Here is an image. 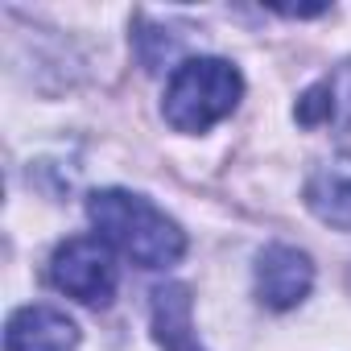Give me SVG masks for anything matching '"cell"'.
<instances>
[{
	"mask_svg": "<svg viewBox=\"0 0 351 351\" xmlns=\"http://www.w3.org/2000/svg\"><path fill=\"white\" fill-rule=\"evenodd\" d=\"M87 215L108 248L128 256L141 269H169L186 252V232L161 207L132 191H95L87 199Z\"/></svg>",
	"mask_w": 351,
	"mask_h": 351,
	"instance_id": "obj_1",
	"label": "cell"
},
{
	"mask_svg": "<svg viewBox=\"0 0 351 351\" xmlns=\"http://www.w3.org/2000/svg\"><path fill=\"white\" fill-rule=\"evenodd\" d=\"M79 326L54 306H21L5 326V351H75Z\"/></svg>",
	"mask_w": 351,
	"mask_h": 351,
	"instance_id": "obj_6",
	"label": "cell"
},
{
	"mask_svg": "<svg viewBox=\"0 0 351 351\" xmlns=\"http://www.w3.org/2000/svg\"><path fill=\"white\" fill-rule=\"evenodd\" d=\"M244 75L228 58H186L165 83L161 116L178 132H207L240 108Z\"/></svg>",
	"mask_w": 351,
	"mask_h": 351,
	"instance_id": "obj_2",
	"label": "cell"
},
{
	"mask_svg": "<svg viewBox=\"0 0 351 351\" xmlns=\"http://www.w3.org/2000/svg\"><path fill=\"white\" fill-rule=\"evenodd\" d=\"M306 203L322 223L351 232V173H335V169L314 173L306 186Z\"/></svg>",
	"mask_w": 351,
	"mask_h": 351,
	"instance_id": "obj_8",
	"label": "cell"
},
{
	"mask_svg": "<svg viewBox=\"0 0 351 351\" xmlns=\"http://www.w3.org/2000/svg\"><path fill=\"white\" fill-rule=\"evenodd\" d=\"M50 285L83 306H108L116 298V261L104 240L71 236L50 256Z\"/></svg>",
	"mask_w": 351,
	"mask_h": 351,
	"instance_id": "obj_3",
	"label": "cell"
},
{
	"mask_svg": "<svg viewBox=\"0 0 351 351\" xmlns=\"http://www.w3.org/2000/svg\"><path fill=\"white\" fill-rule=\"evenodd\" d=\"M314 285V265L302 248L269 244L256 256V298L269 310H293Z\"/></svg>",
	"mask_w": 351,
	"mask_h": 351,
	"instance_id": "obj_4",
	"label": "cell"
},
{
	"mask_svg": "<svg viewBox=\"0 0 351 351\" xmlns=\"http://www.w3.org/2000/svg\"><path fill=\"white\" fill-rule=\"evenodd\" d=\"M298 120L330 128V141L351 157V62H343L330 79L298 99Z\"/></svg>",
	"mask_w": 351,
	"mask_h": 351,
	"instance_id": "obj_5",
	"label": "cell"
},
{
	"mask_svg": "<svg viewBox=\"0 0 351 351\" xmlns=\"http://www.w3.org/2000/svg\"><path fill=\"white\" fill-rule=\"evenodd\" d=\"M153 335L165 351H203L195 339V302L186 285L153 289Z\"/></svg>",
	"mask_w": 351,
	"mask_h": 351,
	"instance_id": "obj_7",
	"label": "cell"
}]
</instances>
